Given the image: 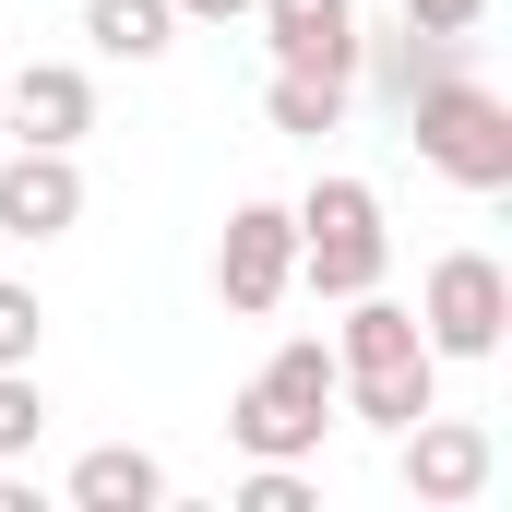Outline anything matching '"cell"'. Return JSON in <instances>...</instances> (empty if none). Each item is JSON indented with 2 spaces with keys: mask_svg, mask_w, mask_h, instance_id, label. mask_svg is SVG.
Returning a JSON list of instances; mask_svg holds the SVG:
<instances>
[{
  "mask_svg": "<svg viewBox=\"0 0 512 512\" xmlns=\"http://www.w3.org/2000/svg\"><path fill=\"white\" fill-rule=\"evenodd\" d=\"M72 227H84L72 143H12L0 155V239H72Z\"/></svg>",
  "mask_w": 512,
  "mask_h": 512,
  "instance_id": "cell-8",
  "label": "cell"
},
{
  "mask_svg": "<svg viewBox=\"0 0 512 512\" xmlns=\"http://www.w3.org/2000/svg\"><path fill=\"white\" fill-rule=\"evenodd\" d=\"M0 120L24 131V143H84L96 131V72L84 60H24L0 84Z\"/></svg>",
  "mask_w": 512,
  "mask_h": 512,
  "instance_id": "cell-9",
  "label": "cell"
},
{
  "mask_svg": "<svg viewBox=\"0 0 512 512\" xmlns=\"http://www.w3.org/2000/svg\"><path fill=\"white\" fill-rule=\"evenodd\" d=\"M322 429H334V346H322V334H286L251 382H239L227 441H239L251 465H310V453H322Z\"/></svg>",
  "mask_w": 512,
  "mask_h": 512,
  "instance_id": "cell-2",
  "label": "cell"
},
{
  "mask_svg": "<svg viewBox=\"0 0 512 512\" xmlns=\"http://www.w3.org/2000/svg\"><path fill=\"white\" fill-rule=\"evenodd\" d=\"M262 36H274V60H298V72H358V0H251Z\"/></svg>",
  "mask_w": 512,
  "mask_h": 512,
  "instance_id": "cell-10",
  "label": "cell"
},
{
  "mask_svg": "<svg viewBox=\"0 0 512 512\" xmlns=\"http://www.w3.org/2000/svg\"><path fill=\"white\" fill-rule=\"evenodd\" d=\"M0 501H12V477H0Z\"/></svg>",
  "mask_w": 512,
  "mask_h": 512,
  "instance_id": "cell-19",
  "label": "cell"
},
{
  "mask_svg": "<svg viewBox=\"0 0 512 512\" xmlns=\"http://www.w3.org/2000/svg\"><path fill=\"white\" fill-rule=\"evenodd\" d=\"M72 501H84V512H155V501H167V465L131 453V441H96V453L72 465Z\"/></svg>",
  "mask_w": 512,
  "mask_h": 512,
  "instance_id": "cell-12",
  "label": "cell"
},
{
  "mask_svg": "<svg viewBox=\"0 0 512 512\" xmlns=\"http://www.w3.org/2000/svg\"><path fill=\"white\" fill-rule=\"evenodd\" d=\"M179 12H191V24H239L251 0H179Z\"/></svg>",
  "mask_w": 512,
  "mask_h": 512,
  "instance_id": "cell-18",
  "label": "cell"
},
{
  "mask_svg": "<svg viewBox=\"0 0 512 512\" xmlns=\"http://www.w3.org/2000/svg\"><path fill=\"white\" fill-rule=\"evenodd\" d=\"M286 286H298V215H286V203H239L227 239H215V298H227L239 322H262Z\"/></svg>",
  "mask_w": 512,
  "mask_h": 512,
  "instance_id": "cell-7",
  "label": "cell"
},
{
  "mask_svg": "<svg viewBox=\"0 0 512 512\" xmlns=\"http://www.w3.org/2000/svg\"><path fill=\"white\" fill-rule=\"evenodd\" d=\"M346 96H358V72H298V60H274V84H262V120L298 131V143H322V131H346Z\"/></svg>",
  "mask_w": 512,
  "mask_h": 512,
  "instance_id": "cell-11",
  "label": "cell"
},
{
  "mask_svg": "<svg viewBox=\"0 0 512 512\" xmlns=\"http://www.w3.org/2000/svg\"><path fill=\"white\" fill-rule=\"evenodd\" d=\"M239 512H322V489H310V465H251Z\"/></svg>",
  "mask_w": 512,
  "mask_h": 512,
  "instance_id": "cell-15",
  "label": "cell"
},
{
  "mask_svg": "<svg viewBox=\"0 0 512 512\" xmlns=\"http://www.w3.org/2000/svg\"><path fill=\"white\" fill-rule=\"evenodd\" d=\"M84 36L108 60H167L179 48V0H84Z\"/></svg>",
  "mask_w": 512,
  "mask_h": 512,
  "instance_id": "cell-13",
  "label": "cell"
},
{
  "mask_svg": "<svg viewBox=\"0 0 512 512\" xmlns=\"http://www.w3.org/2000/svg\"><path fill=\"white\" fill-rule=\"evenodd\" d=\"M393 477H405L417 512H465L489 477H501V441H489L477 417H441V405H429V417L393 429Z\"/></svg>",
  "mask_w": 512,
  "mask_h": 512,
  "instance_id": "cell-6",
  "label": "cell"
},
{
  "mask_svg": "<svg viewBox=\"0 0 512 512\" xmlns=\"http://www.w3.org/2000/svg\"><path fill=\"white\" fill-rule=\"evenodd\" d=\"M286 215H298V286H322V298L382 286L393 227H382V191L370 179H310V203H286Z\"/></svg>",
  "mask_w": 512,
  "mask_h": 512,
  "instance_id": "cell-4",
  "label": "cell"
},
{
  "mask_svg": "<svg viewBox=\"0 0 512 512\" xmlns=\"http://www.w3.org/2000/svg\"><path fill=\"white\" fill-rule=\"evenodd\" d=\"M417 334H429V358H501L512 346V274L489 251H441L429 286H417Z\"/></svg>",
  "mask_w": 512,
  "mask_h": 512,
  "instance_id": "cell-5",
  "label": "cell"
},
{
  "mask_svg": "<svg viewBox=\"0 0 512 512\" xmlns=\"http://www.w3.org/2000/svg\"><path fill=\"white\" fill-rule=\"evenodd\" d=\"M36 429H48V393H36V370H0V465H12V453H36Z\"/></svg>",
  "mask_w": 512,
  "mask_h": 512,
  "instance_id": "cell-14",
  "label": "cell"
},
{
  "mask_svg": "<svg viewBox=\"0 0 512 512\" xmlns=\"http://www.w3.org/2000/svg\"><path fill=\"white\" fill-rule=\"evenodd\" d=\"M405 131H417V155H429L453 191H512V96H489L465 60L405 96Z\"/></svg>",
  "mask_w": 512,
  "mask_h": 512,
  "instance_id": "cell-3",
  "label": "cell"
},
{
  "mask_svg": "<svg viewBox=\"0 0 512 512\" xmlns=\"http://www.w3.org/2000/svg\"><path fill=\"white\" fill-rule=\"evenodd\" d=\"M36 334H48L36 286H12V274H0V370H36Z\"/></svg>",
  "mask_w": 512,
  "mask_h": 512,
  "instance_id": "cell-16",
  "label": "cell"
},
{
  "mask_svg": "<svg viewBox=\"0 0 512 512\" xmlns=\"http://www.w3.org/2000/svg\"><path fill=\"white\" fill-rule=\"evenodd\" d=\"M405 24H417V36H477L489 0H405Z\"/></svg>",
  "mask_w": 512,
  "mask_h": 512,
  "instance_id": "cell-17",
  "label": "cell"
},
{
  "mask_svg": "<svg viewBox=\"0 0 512 512\" xmlns=\"http://www.w3.org/2000/svg\"><path fill=\"white\" fill-rule=\"evenodd\" d=\"M334 405L346 417H370V429H405V417H429L441 405V358H429V334H417V310L382 298V286H358L346 298V334H334Z\"/></svg>",
  "mask_w": 512,
  "mask_h": 512,
  "instance_id": "cell-1",
  "label": "cell"
}]
</instances>
